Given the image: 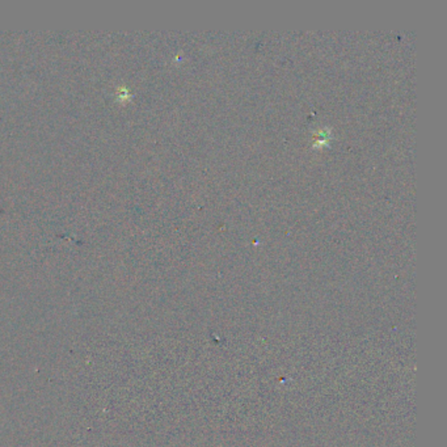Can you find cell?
<instances>
[{
	"label": "cell",
	"instance_id": "1",
	"mask_svg": "<svg viewBox=\"0 0 447 447\" xmlns=\"http://www.w3.org/2000/svg\"><path fill=\"white\" fill-rule=\"evenodd\" d=\"M131 96H133V95L129 92L126 87H119V88H117V96H116V97H117V100H119V102H126V101L131 99Z\"/></svg>",
	"mask_w": 447,
	"mask_h": 447
}]
</instances>
